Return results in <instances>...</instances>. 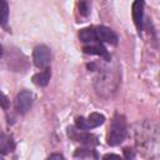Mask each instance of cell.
I'll use <instances>...</instances> for the list:
<instances>
[{
  "label": "cell",
  "instance_id": "5b68a950",
  "mask_svg": "<svg viewBox=\"0 0 160 160\" xmlns=\"http://www.w3.org/2000/svg\"><path fill=\"white\" fill-rule=\"evenodd\" d=\"M32 92L29 90H21L18 95H16V100H15V109L19 114L24 115L26 114L30 108L32 106Z\"/></svg>",
  "mask_w": 160,
  "mask_h": 160
},
{
  "label": "cell",
  "instance_id": "7c38bea8",
  "mask_svg": "<svg viewBox=\"0 0 160 160\" xmlns=\"http://www.w3.org/2000/svg\"><path fill=\"white\" fill-rule=\"evenodd\" d=\"M50 78H51V71H50V69L48 68V69H45V70H42V71H39V72L34 74V75H32V82H34L36 86L44 88V86H46V85L49 84Z\"/></svg>",
  "mask_w": 160,
  "mask_h": 160
},
{
  "label": "cell",
  "instance_id": "3957f363",
  "mask_svg": "<svg viewBox=\"0 0 160 160\" xmlns=\"http://www.w3.org/2000/svg\"><path fill=\"white\" fill-rule=\"evenodd\" d=\"M32 60L36 68L39 69H48L51 61V52L46 45H38L32 51Z\"/></svg>",
  "mask_w": 160,
  "mask_h": 160
},
{
  "label": "cell",
  "instance_id": "5bb4252c",
  "mask_svg": "<svg viewBox=\"0 0 160 160\" xmlns=\"http://www.w3.org/2000/svg\"><path fill=\"white\" fill-rule=\"evenodd\" d=\"M79 11L82 16H88L90 14V4L86 1H81L79 2Z\"/></svg>",
  "mask_w": 160,
  "mask_h": 160
},
{
  "label": "cell",
  "instance_id": "ba28073f",
  "mask_svg": "<svg viewBox=\"0 0 160 160\" xmlns=\"http://www.w3.org/2000/svg\"><path fill=\"white\" fill-rule=\"evenodd\" d=\"M96 29V36H98V41H102V42H108L110 45H116L118 44V35L114 32V30H111L108 26H98Z\"/></svg>",
  "mask_w": 160,
  "mask_h": 160
},
{
  "label": "cell",
  "instance_id": "277c9868",
  "mask_svg": "<svg viewBox=\"0 0 160 160\" xmlns=\"http://www.w3.org/2000/svg\"><path fill=\"white\" fill-rule=\"evenodd\" d=\"M105 121V116L102 114H99V112H91L88 118H78L76 119V122H75V126L78 129H81V130H90V129H94V128H98L100 125H102Z\"/></svg>",
  "mask_w": 160,
  "mask_h": 160
},
{
  "label": "cell",
  "instance_id": "52a82bcc",
  "mask_svg": "<svg viewBox=\"0 0 160 160\" xmlns=\"http://www.w3.org/2000/svg\"><path fill=\"white\" fill-rule=\"evenodd\" d=\"M131 14H132V20L138 29V32L140 34L144 26V2L140 0L134 1L131 6Z\"/></svg>",
  "mask_w": 160,
  "mask_h": 160
},
{
  "label": "cell",
  "instance_id": "ac0fdd59",
  "mask_svg": "<svg viewBox=\"0 0 160 160\" xmlns=\"http://www.w3.org/2000/svg\"><path fill=\"white\" fill-rule=\"evenodd\" d=\"M124 154H125V156H126L128 160H131V159L134 158V151H132L130 148H125V149H124Z\"/></svg>",
  "mask_w": 160,
  "mask_h": 160
},
{
  "label": "cell",
  "instance_id": "2e32d148",
  "mask_svg": "<svg viewBox=\"0 0 160 160\" xmlns=\"http://www.w3.org/2000/svg\"><path fill=\"white\" fill-rule=\"evenodd\" d=\"M102 160H122V159L119 155H116V154H106L102 158Z\"/></svg>",
  "mask_w": 160,
  "mask_h": 160
},
{
  "label": "cell",
  "instance_id": "e0dca14e",
  "mask_svg": "<svg viewBox=\"0 0 160 160\" xmlns=\"http://www.w3.org/2000/svg\"><path fill=\"white\" fill-rule=\"evenodd\" d=\"M46 160H65V158H64L61 154L55 152V154H51L50 156H48V158H46Z\"/></svg>",
  "mask_w": 160,
  "mask_h": 160
},
{
  "label": "cell",
  "instance_id": "7a4b0ae2",
  "mask_svg": "<svg viewBox=\"0 0 160 160\" xmlns=\"http://www.w3.org/2000/svg\"><path fill=\"white\" fill-rule=\"evenodd\" d=\"M126 119L124 115L121 114H115L112 120H111V126H110V131L108 134V144L110 146H116L119 144H121L125 138H126Z\"/></svg>",
  "mask_w": 160,
  "mask_h": 160
},
{
  "label": "cell",
  "instance_id": "9c48e42d",
  "mask_svg": "<svg viewBox=\"0 0 160 160\" xmlns=\"http://www.w3.org/2000/svg\"><path fill=\"white\" fill-rule=\"evenodd\" d=\"M85 54H91V55H99L101 56L102 59H105L106 61L110 60V55L106 50V48L100 42V41H96V42H91V44H86L84 45L82 48Z\"/></svg>",
  "mask_w": 160,
  "mask_h": 160
},
{
  "label": "cell",
  "instance_id": "4fadbf2b",
  "mask_svg": "<svg viewBox=\"0 0 160 160\" xmlns=\"http://www.w3.org/2000/svg\"><path fill=\"white\" fill-rule=\"evenodd\" d=\"M8 20H9V5L6 1L0 0V25L8 28Z\"/></svg>",
  "mask_w": 160,
  "mask_h": 160
},
{
  "label": "cell",
  "instance_id": "6da1fadb",
  "mask_svg": "<svg viewBox=\"0 0 160 160\" xmlns=\"http://www.w3.org/2000/svg\"><path fill=\"white\" fill-rule=\"evenodd\" d=\"M139 128L135 130V141L139 150L144 152V155L151 158L158 156L159 150V132L158 126L151 121H142L138 125Z\"/></svg>",
  "mask_w": 160,
  "mask_h": 160
},
{
  "label": "cell",
  "instance_id": "9a60e30c",
  "mask_svg": "<svg viewBox=\"0 0 160 160\" xmlns=\"http://www.w3.org/2000/svg\"><path fill=\"white\" fill-rule=\"evenodd\" d=\"M0 106H1L2 109H5V110H8L9 106H10V101H9L8 96H6L1 90H0Z\"/></svg>",
  "mask_w": 160,
  "mask_h": 160
},
{
  "label": "cell",
  "instance_id": "8fae6325",
  "mask_svg": "<svg viewBox=\"0 0 160 160\" xmlns=\"http://www.w3.org/2000/svg\"><path fill=\"white\" fill-rule=\"evenodd\" d=\"M79 39L80 41L85 42V44H91V42H96L98 41V36H96V29L90 26V28H84L79 31Z\"/></svg>",
  "mask_w": 160,
  "mask_h": 160
},
{
  "label": "cell",
  "instance_id": "ffe728a7",
  "mask_svg": "<svg viewBox=\"0 0 160 160\" xmlns=\"http://www.w3.org/2000/svg\"><path fill=\"white\" fill-rule=\"evenodd\" d=\"M0 160H4V159H2V158H0Z\"/></svg>",
  "mask_w": 160,
  "mask_h": 160
},
{
  "label": "cell",
  "instance_id": "30bf717a",
  "mask_svg": "<svg viewBox=\"0 0 160 160\" xmlns=\"http://www.w3.org/2000/svg\"><path fill=\"white\" fill-rule=\"evenodd\" d=\"M15 150V141L14 138L9 134L0 132V154L8 155Z\"/></svg>",
  "mask_w": 160,
  "mask_h": 160
},
{
  "label": "cell",
  "instance_id": "8992f818",
  "mask_svg": "<svg viewBox=\"0 0 160 160\" xmlns=\"http://www.w3.org/2000/svg\"><path fill=\"white\" fill-rule=\"evenodd\" d=\"M68 135L74 140V141H78V142H81V144H85V145H92V144H96V136L86 132L85 130H81V129H78L76 126H71L68 129Z\"/></svg>",
  "mask_w": 160,
  "mask_h": 160
},
{
  "label": "cell",
  "instance_id": "d6986e66",
  "mask_svg": "<svg viewBox=\"0 0 160 160\" xmlns=\"http://www.w3.org/2000/svg\"><path fill=\"white\" fill-rule=\"evenodd\" d=\"M2 52H4V51H2V46H1V45H0V58H1V56H2Z\"/></svg>",
  "mask_w": 160,
  "mask_h": 160
}]
</instances>
